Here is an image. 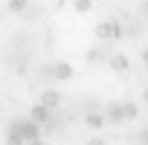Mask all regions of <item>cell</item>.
Here are the masks:
<instances>
[{
    "mask_svg": "<svg viewBox=\"0 0 148 145\" xmlns=\"http://www.w3.org/2000/svg\"><path fill=\"white\" fill-rule=\"evenodd\" d=\"M25 7V0H9V9L12 12H21Z\"/></svg>",
    "mask_w": 148,
    "mask_h": 145,
    "instance_id": "8fae6325",
    "label": "cell"
},
{
    "mask_svg": "<svg viewBox=\"0 0 148 145\" xmlns=\"http://www.w3.org/2000/svg\"><path fill=\"white\" fill-rule=\"evenodd\" d=\"M120 37V25L118 21H111V39H118Z\"/></svg>",
    "mask_w": 148,
    "mask_h": 145,
    "instance_id": "7c38bea8",
    "label": "cell"
},
{
    "mask_svg": "<svg viewBox=\"0 0 148 145\" xmlns=\"http://www.w3.org/2000/svg\"><path fill=\"white\" fill-rule=\"evenodd\" d=\"M88 145H102V140H99V138H92V140H90Z\"/></svg>",
    "mask_w": 148,
    "mask_h": 145,
    "instance_id": "9a60e30c",
    "label": "cell"
},
{
    "mask_svg": "<svg viewBox=\"0 0 148 145\" xmlns=\"http://www.w3.org/2000/svg\"><path fill=\"white\" fill-rule=\"evenodd\" d=\"M120 108H123V117H130V120L136 117V113H139L136 110V104H123Z\"/></svg>",
    "mask_w": 148,
    "mask_h": 145,
    "instance_id": "ba28073f",
    "label": "cell"
},
{
    "mask_svg": "<svg viewBox=\"0 0 148 145\" xmlns=\"http://www.w3.org/2000/svg\"><path fill=\"white\" fill-rule=\"evenodd\" d=\"M102 145H104V143H102Z\"/></svg>",
    "mask_w": 148,
    "mask_h": 145,
    "instance_id": "ac0fdd59",
    "label": "cell"
},
{
    "mask_svg": "<svg viewBox=\"0 0 148 145\" xmlns=\"http://www.w3.org/2000/svg\"><path fill=\"white\" fill-rule=\"evenodd\" d=\"M53 74H56V78L65 81V78H69V76H72V67H69L67 62H58V64H56V69H53Z\"/></svg>",
    "mask_w": 148,
    "mask_h": 145,
    "instance_id": "3957f363",
    "label": "cell"
},
{
    "mask_svg": "<svg viewBox=\"0 0 148 145\" xmlns=\"http://www.w3.org/2000/svg\"><path fill=\"white\" fill-rule=\"evenodd\" d=\"M30 117H32V122H37V124H39V122H44V120L49 117V108L39 104V106H35V108H32V113H30Z\"/></svg>",
    "mask_w": 148,
    "mask_h": 145,
    "instance_id": "277c9868",
    "label": "cell"
},
{
    "mask_svg": "<svg viewBox=\"0 0 148 145\" xmlns=\"http://www.w3.org/2000/svg\"><path fill=\"white\" fill-rule=\"evenodd\" d=\"M86 58H88V60H97V58H99V51H90Z\"/></svg>",
    "mask_w": 148,
    "mask_h": 145,
    "instance_id": "4fadbf2b",
    "label": "cell"
},
{
    "mask_svg": "<svg viewBox=\"0 0 148 145\" xmlns=\"http://www.w3.org/2000/svg\"><path fill=\"white\" fill-rule=\"evenodd\" d=\"M92 7V0H74V9L76 12H88Z\"/></svg>",
    "mask_w": 148,
    "mask_h": 145,
    "instance_id": "9c48e42d",
    "label": "cell"
},
{
    "mask_svg": "<svg viewBox=\"0 0 148 145\" xmlns=\"http://www.w3.org/2000/svg\"><path fill=\"white\" fill-rule=\"evenodd\" d=\"M86 124H88L90 129H102V115H97V113H90V115L86 117Z\"/></svg>",
    "mask_w": 148,
    "mask_h": 145,
    "instance_id": "52a82bcc",
    "label": "cell"
},
{
    "mask_svg": "<svg viewBox=\"0 0 148 145\" xmlns=\"http://www.w3.org/2000/svg\"><path fill=\"white\" fill-rule=\"evenodd\" d=\"M143 62H146V64H148V48H146V51H143Z\"/></svg>",
    "mask_w": 148,
    "mask_h": 145,
    "instance_id": "2e32d148",
    "label": "cell"
},
{
    "mask_svg": "<svg viewBox=\"0 0 148 145\" xmlns=\"http://www.w3.org/2000/svg\"><path fill=\"white\" fill-rule=\"evenodd\" d=\"M7 145H23V136L16 133V131H9V136H7Z\"/></svg>",
    "mask_w": 148,
    "mask_h": 145,
    "instance_id": "30bf717a",
    "label": "cell"
},
{
    "mask_svg": "<svg viewBox=\"0 0 148 145\" xmlns=\"http://www.w3.org/2000/svg\"><path fill=\"white\" fill-rule=\"evenodd\" d=\"M28 145H44V143H42L39 138H35V140H28Z\"/></svg>",
    "mask_w": 148,
    "mask_h": 145,
    "instance_id": "5bb4252c",
    "label": "cell"
},
{
    "mask_svg": "<svg viewBox=\"0 0 148 145\" xmlns=\"http://www.w3.org/2000/svg\"><path fill=\"white\" fill-rule=\"evenodd\" d=\"M106 115H109L111 122H120V120H125V117H123V108H120L118 104H111L109 110H106Z\"/></svg>",
    "mask_w": 148,
    "mask_h": 145,
    "instance_id": "8992f818",
    "label": "cell"
},
{
    "mask_svg": "<svg viewBox=\"0 0 148 145\" xmlns=\"http://www.w3.org/2000/svg\"><path fill=\"white\" fill-rule=\"evenodd\" d=\"M56 104H58V92H53V90H44V92H42V106H46V108H56Z\"/></svg>",
    "mask_w": 148,
    "mask_h": 145,
    "instance_id": "7a4b0ae2",
    "label": "cell"
},
{
    "mask_svg": "<svg viewBox=\"0 0 148 145\" xmlns=\"http://www.w3.org/2000/svg\"><path fill=\"white\" fill-rule=\"evenodd\" d=\"M143 99H146V101H148V90H146V92H143Z\"/></svg>",
    "mask_w": 148,
    "mask_h": 145,
    "instance_id": "e0dca14e",
    "label": "cell"
},
{
    "mask_svg": "<svg viewBox=\"0 0 148 145\" xmlns=\"http://www.w3.org/2000/svg\"><path fill=\"white\" fill-rule=\"evenodd\" d=\"M95 35H97L99 39H109V37H111V21L99 23V25L95 28Z\"/></svg>",
    "mask_w": 148,
    "mask_h": 145,
    "instance_id": "5b68a950",
    "label": "cell"
},
{
    "mask_svg": "<svg viewBox=\"0 0 148 145\" xmlns=\"http://www.w3.org/2000/svg\"><path fill=\"white\" fill-rule=\"evenodd\" d=\"M111 69H113V71H127V69H130V60H127L123 53H118V55L111 58Z\"/></svg>",
    "mask_w": 148,
    "mask_h": 145,
    "instance_id": "6da1fadb",
    "label": "cell"
}]
</instances>
